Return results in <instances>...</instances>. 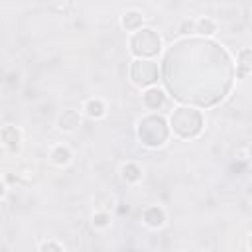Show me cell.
I'll use <instances>...</instances> for the list:
<instances>
[{
    "instance_id": "obj_14",
    "label": "cell",
    "mask_w": 252,
    "mask_h": 252,
    "mask_svg": "<svg viewBox=\"0 0 252 252\" xmlns=\"http://www.w3.org/2000/svg\"><path fill=\"white\" fill-rule=\"evenodd\" d=\"M217 32H219V24L211 16L195 18V33L197 35H201V37H213Z\"/></svg>"
},
{
    "instance_id": "obj_7",
    "label": "cell",
    "mask_w": 252,
    "mask_h": 252,
    "mask_svg": "<svg viewBox=\"0 0 252 252\" xmlns=\"http://www.w3.org/2000/svg\"><path fill=\"white\" fill-rule=\"evenodd\" d=\"M0 142L2 148L8 154H20L22 150V130L14 124H4L0 130Z\"/></svg>"
},
{
    "instance_id": "obj_12",
    "label": "cell",
    "mask_w": 252,
    "mask_h": 252,
    "mask_svg": "<svg viewBox=\"0 0 252 252\" xmlns=\"http://www.w3.org/2000/svg\"><path fill=\"white\" fill-rule=\"evenodd\" d=\"M144 177V167L134 161V159H128L120 165V179L126 183V185H138Z\"/></svg>"
},
{
    "instance_id": "obj_10",
    "label": "cell",
    "mask_w": 252,
    "mask_h": 252,
    "mask_svg": "<svg viewBox=\"0 0 252 252\" xmlns=\"http://www.w3.org/2000/svg\"><path fill=\"white\" fill-rule=\"evenodd\" d=\"M144 22H146L144 12L142 10H136V8H130V10L122 12V16H120V28L124 32H128V33L144 28Z\"/></svg>"
},
{
    "instance_id": "obj_2",
    "label": "cell",
    "mask_w": 252,
    "mask_h": 252,
    "mask_svg": "<svg viewBox=\"0 0 252 252\" xmlns=\"http://www.w3.org/2000/svg\"><path fill=\"white\" fill-rule=\"evenodd\" d=\"M167 120L171 134L179 140H195L205 128V116L195 106H175L169 112Z\"/></svg>"
},
{
    "instance_id": "obj_9",
    "label": "cell",
    "mask_w": 252,
    "mask_h": 252,
    "mask_svg": "<svg viewBox=\"0 0 252 252\" xmlns=\"http://www.w3.org/2000/svg\"><path fill=\"white\" fill-rule=\"evenodd\" d=\"M81 112H83V116L89 118V120H102V118L106 116V112H108V106H106L104 98H100V96H89V98L83 102Z\"/></svg>"
},
{
    "instance_id": "obj_4",
    "label": "cell",
    "mask_w": 252,
    "mask_h": 252,
    "mask_svg": "<svg viewBox=\"0 0 252 252\" xmlns=\"http://www.w3.org/2000/svg\"><path fill=\"white\" fill-rule=\"evenodd\" d=\"M128 77H130V83L134 87L148 89V87L158 83V79H159V65H158L156 59L134 57L130 61V67H128Z\"/></svg>"
},
{
    "instance_id": "obj_18",
    "label": "cell",
    "mask_w": 252,
    "mask_h": 252,
    "mask_svg": "<svg viewBox=\"0 0 252 252\" xmlns=\"http://www.w3.org/2000/svg\"><path fill=\"white\" fill-rule=\"evenodd\" d=\"M250 158H252V148L248 144L236 146V150H234V159L236 161H248Z\"/></svg>"
},
{
    "instance_id": "obj_19",
    "label": "cell",
    "mask_w": 252,
    "mask_h": 252,
    "mask_svg": "<svg viewBox=\"0 0 252 252\" xmlns=\"http://www.w3.org/2000/svg\"><path fill=\"white\" fill-rule=\"evenodd\" d=\"M16 175H18V179L24 181V183H32V181L37 177V173H35L33 167H20V169L16 171Z\"/></svg>"
},
{
    "instance_id": "obj_16",
    "label": "cell",
    "mask_w": 252,
    "mask_h": 252,
    "mask_svg": "<svg viewBox=\"0 0 252 252\" xmlns=\"http://www.w3.org/2000/svg\"><path fill=\"white\" fill-rule=\"evenodd\" d=\"M110 224H112L110 211H96V209L93 211V217H91V226H93L94 230L102 232V230L110 228Z\"/></svg>"
},
{
    "instance_id": "obj_13",
    "label": "cell",
    "mask_w": 252,
    "mask_h": 252,
    "mask_svg": "<svg viewBox=\"0 0 252 252\" xmlns=\"http://www.w3.org/2000/svg\"><path fill=\"white\" fill-rule=\"evenodd\" d=\"M252 75V47L240 49L236 55V79H246Z\"/></svg>"
},
{
    "instance_id": "obj_17",
    "label": "cell",
    "mask_w": 252,
    "mask_h": 252,
    "mask_svg": "<svg viewBox=\"0 0 252 252\" xmlns=\"http://www.w3.org/2000/svg\"><path fill=\"white\" fill-rule=\"evenodd\" d=\"M37 250L39 252H65L67 250V246L63 244V242H57V240H41L39 244H37Z\"/></svg>"
},
{
    "instance_id": "obj_15",
    "label": "cell",
    "mask_w": 252,
    "mask_h": 252,
    "mask_svg": "<svg viewBox=\"0 0 252 252\" xmlns=\"http://www.w3.org/2000/svg\"><path fill=\"white\" fill-rule=\"evenodd\" d=\"M116 205L118 201L110 191H96L93 195V209L96 211H114Z\"/></svg>"
},
{
    "instance_id": "obj_24",
    "label": "cell",
    "mask_w": 252,
    "mask_h": 252,
    "mask_svg": "<svg viewBox=\"0 0 252 252\" xmlns=\"http://www.w3.org/2000/svg\"><path fill=\"white\" fill-rule=\"evenodd\" d=\"M250 20H252V10H250Z\"/></svg>"
},
{
    "instance_id": "obj_21",
    "label": "cell",
    "mask_w": 252,
    "mask_h": 252,
    "mask_svg": "<svg viewBox=\"0 0 252 252\" xmlns=\"http://www.w3.org/2000/svg\"><path fill=\"white\" fill-rule=\"evenodd\" d=\"M69 4L71 0H51V10L57 14H65L69 10Z\"/></svg>"
},
{
    "instance_id": "obj_20",
    "label": "cell",
    "mask_w": 252,
    "mask_h": 252,
    "mask_svg": "<svg viewBox=\"0 0 252 252\" xmlns=\"http://www.w3.org/2000/svg\"><path fill=\"white\" fill-rule=\"evenodd\" d=\"M177 32H179V35H191V33H195V20H183L179 24Z\"/></svg>"
},
{
    "instance_id": "obj_1",
    "label": "cell",
    "mask_w": 252,
    "mask_h": 252,
    "mask_svg": "<svg viewBox=\"0 0 252 252\" xmlns=\"http://www.w3.org/2000/svg\"><path fill=\"white\" fill-rule=\"evenodd\" d=\"M136 136L148 150L163 148L171 136L169 120L159 112H148L136 122Z\"/></svg>"
},
{
    "instance_id": "obj_23",
    "label": "cell",
    "mask_w": 252,
    "mask_h": 252,
    "mask_svg": "<svg viewBox=\"0 0 252 252\" xmlns=\"http://www.w3.org/2000/svg\"><path fill=\"white\" fill-rule=\"evenodd\" d=\"M250 185H252V175H250Z\"/></svg>"
},
{
    "instance_id": "obj_5",
    "label": "cell",
    "mask_w": 252,
    "mask_h": 252,
    "mask_svg": "<svg viewBox=\"0 0 252 252\" xmlns=\"http://www.w3.org/2000/svg\"><path fill=\"white\" fill-rule=\"evenodd\" d=\"M140 220H142V224H144L146 228H150V230H159V228H163L165 222H167V213H165V209H163L161 205H148V207L142 209Z\"/></svg>"
},
{
    "instance_id": "obj_8",
    "label": "cell",
    "mask_w": 252,
    "mask_h": 252,
    "mask_svg": "<svg viewBox=\"0 0 252 252\" xmlns=\"http://www.w3.org/2000/svg\"><path fill=\"white\" fill-rule=\"evenodd\" d=\"M55 124H57V130L59 132L71 134V132H75L83 124V112L81 110H75V108H67V110H63L57 116V122Z\"/></svg>"
},
{
    "instance_id": "obj_6",
    "label": "cell",
    "mask_w": 252,
    "mask_h": 252,
    "mask_svg": "<svg viewBox=\"0 0 252 252\" xmlns=\"http://www.w3.org/2000/svg\"><path fill=\"white\" fill-rule=\"evenodd\" d=\"M167 102V94L163 89H159L158 85H152L148 89H142V104L148 112H158L165 106Z\"/></svg>"
},
{
    "instance_id": "obj_3",
    "label": "cell",
    "mask_w": 252,
    "mask_h": 252,
    "mask_svg": "<svg viewBox=\"0 0 252 252\" xmlns=\"http://www.w3.org/2000/svg\"><path fill=\"white\" fill-rule=\"evenodd\" d=\"M163 39L158 30L144 26L128 35V51L140 59H156L161 53Z\"/></svg>"
},
{
    "instance_id": "obj_22",
    "label": "cell",
    "mask_w": 252,
    "mask_h": 252,
    "mask_svg": "<svg viewBox=\"0 0 252 252\" xmlns=\"http://www.w3.org/2000/svg\"><path fill=\"white\" fill-rule=\"evenodd\" d=\"M246 246L252 250V232H250V234H248V238H246Z\"/></svg>"
},
{
    "instance_id": "obj_11",
    "label": "cell",
    "mask_w": 252,
    "mask_h": 252,
    "mask_svg": "<svg viewBox=\"0 0 252 252\" xmlns=\"http://www.w3.org/2000/svg\"><path fill=\"white\" fill-rule=\"evenodd\" d=\"M47 158H49V161H51L55 167H67V165L73 161V150H71L67 144L59 142V144H53V146H51Z\"/></svg>"
}]
</instances>
